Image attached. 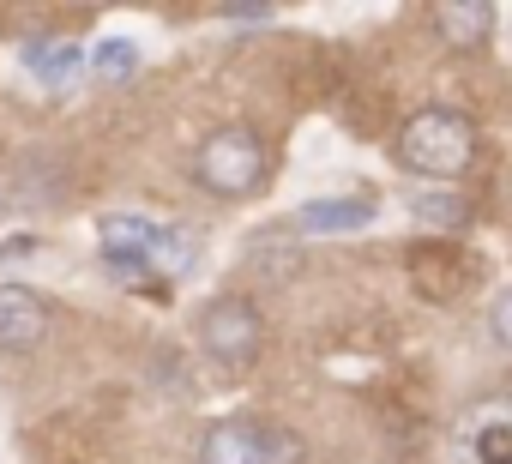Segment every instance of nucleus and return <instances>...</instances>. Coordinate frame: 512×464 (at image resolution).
<instances>
[{
  "instance_id": "obj_12",
  "label": "nucleus",
  "mask_w": 512,
  "mask_h": 464,
  "mask_svg": "<svg viewBox=\"0 0 512 464\" xmlns=\"http://www.w3.org/2000/svg\"><path fill=\"white\" fill-rule=\"evenodd\" d=\"M410 217H416L422 229H434V236H452V229L464 223V199L446 193V187H434V193L416 187V193H410Z\"/></svg>"
},
{
  "instance_id": "obj_13",
  "label": "nucleus",
  "mask_w": 512,
  "mask_h": 464,
  "mask_svg": "<svg viewBox=\"0 0 512 464\" xmlns=\"http://www.w3.org/2000/svg\"><path fill=\"white\" fill-rule=\"evenodd\" d=\"M91 73L109 79V85L133 79V73H139V43H133V37H103V43L91 49Z\"/></svg>"
},
{
  "instance_id": "obj_10",
  "label": "nucleus",
  "mask_w": 512,
  "mask_h": 464,
  "mask_svg": "<svg viewBox=\"0 0 512 464\" xmlns=\"http://www.w3.org/2000/svg\"><path fill=\"white\" fill-rule=\"evenodd\" d=\"M25 67H31L49 91H61V85L79 73V49L61 43V37H31V43H25Z\"/></svg>"
},
{
  "instance_id": "obj_2",
  "label": "nucleus",
  "mask_w": 512,
  "mask_h": 464,
  "mask_svg": "<svg viewBox=\"0 0 512 464\" xmlns=\"http://www.w3.org/2000/svg\"><path fill=\"white\" fill-rule=\"evenodd\" d=\"M266 169H272V157H266V139L253 133V127H217L193 151V181L205 193H217V199L260 193L266 187Z\"/></svg>"
},
{
  "instance_id": "obj_5",
  "label": "nucleus",
  "mask_w": 512,
  "mask_h": 464,
  "mask_svg": "<svg viewBox=\"0 0 512 464\" xmlns=\"http://www.w3.org/2000/svg\"><path fill=\"white\" fill-rule=\"evenodd\" d=\"M452 452L458 464H512V392L470 404L452 428Z\"/></svg>"
},
{
  "instance_id": "obj_14",
  "label": "nucleus",
  "mask_w": 512,
  "mask_h": 464,
  "mask_svg": "<svg viewBox=\"0 0 512 464\" xmlns=\"http://www.w3.org/2000/svg\"><path fill=\"white\" fill-rule=\"evenodd\" d=\"M488 338H494L500 350H512V290H500V296L488 302Z\"/></svg>"
},
{
  "instance_id": "obj_4",
  "label": "nucleus",
  "mask_w": 512,
  "mask_h": 464,
  "mask_svg": "<svg viewBox=\"0 0 512 464\" xmlns=\"http://www.w3.org/2000/svg\"><path fill=\"white\" fill-rule=\"evenodd\" d=\"M199 464H302V440L290 428L253 422V416H223L205 428Z\"/></svg>"
},
{
  "instance_id": "obj_7",
  "label": "nucleus",
  "mask_w": 512,
  "mask_h": 464,
  "mask_svg": "<svg viewBox=\"0 0 512 464\" xmlns=\"http://www.w3.org/2000/svg\"><path fill=\"white\" fill-rule=\"evenodd\" d=\"M49 338V308L25 284H0V350H37Z\"/></svg>"
},
{
  "instance_id": "obj_1",
  "label": "nucleus",
  "mask_w": 512,
  "mask_h": 464,
  "mask_svg": "<svg viewBox=\"0 0 512 464\" xmlns=\"http://www.w3.org/2000/svg\"><path fill=\"white\" fill-rule=\"evenodd\" d=\"M398 163L428 181H458L476 163V121L458 109H416L398 127Z\"/></svg>"
},
{
  "instance_id": "obj_6",
  "label": "nucleus",
  "mask_w": 512,
  "mask_h": 464,
  "mask_svg": "<svg viewBox=\"0 0 512 464\" xmlns=\"http://www.w3.org/2000/svg\"><path fill=\"white\" fill-rule=\"evenodd\" d=\"M157 242H163V223H157V217H139V211H109V217H97V248H103L109 266L145 272L151 254H157Z\"/></svg>"
},
{
  "instance_id": "obj_3",
  "label": "nucleus",
  "mask_w": 512,
  "mask_h": 464,
  "mask_svg": "<svg viewBox=\"0 0 512 464\" xmlns=\"http://www.w3.org/2000/svg\"><path fill=\"white\" fill-rule=\"evenodd\" d=\"M193 332H199V350L217 368H229V374L253 368V362H260V350H266V320H260V308H253L247 296H211L199 308Z\"/></svg>"
},
{
  "instance_id": "obj_11",
  "label": "nucleus",
  "mask_w": 512,
  "mask_h": 464,
  "mask_svg": "<svg viewBox=\"0 0 512 464\" xmlns=\"http://www.w3.org/2000/svg\"><path fill=\"white\" fill-rule=\"evenodd\" d=\"M199 266V236L193 229H181V223H163V242H157V254H151V266L145 272H157V278H187Z\"/></svg>"
},
{
  "instance_id": "obj_9",
  "label": "nucleus",
  "mask_w": 512,
  "mask_h": 464,
  "mask_svg": "<svg viewBox=\"0 0 512 464\" xmlns=\"http://www.w3.org/2000/svg\"><path fill=\"white\" fill-rule=\"evenodd\" d=\"M434 31L452 49H482L494 37V7H488V0H440V7H434Z\"/></svg>"
},
{
  "instance_id": "obj_15",
  "label": "nucleus",
  "mask_w": 512,
  "mask_h": 464,
  "mask_svg": "<svg viewBox=\"0 0 512 464\" xmlns=\"http://www.w3.org/2000/svg\"><path fill=\"white\" fill-rule=\"evenodd\" d=\"M223 19H235V25H266L272 13L266 7H223Z\"/></svg>"
},
{
  "instance_id": "obj_8",
  "label": "nucleus",
  "mask_w": 512,
  "mask_h": 464,
  "mask_svg": "<svg viewBox=\"0 0 512 464\" xmlns=\"http://www.w3.org/2000/svg\"><path fill=\"white\" fill-rule=\"evenodd\" d=\"M368 223H374V199H308L296 211L302 236H356Z\"/></svg>"
}]
</instances>
